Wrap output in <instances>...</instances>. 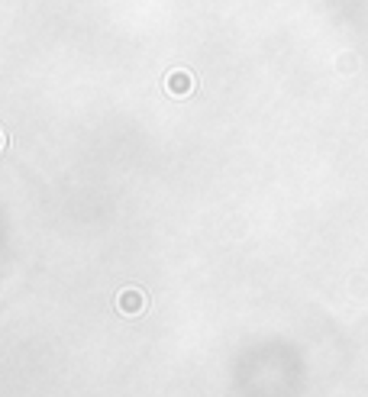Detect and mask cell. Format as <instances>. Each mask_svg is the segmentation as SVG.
Listing matches in <instances>:
<instances>
[{
    "label": "cell",
    "instance_id": "obj_1",
    "mask_svg": "<svg viewBox=\"0 0 368 397\" xmlns=\"http://www.w3.org/2000/svg\"><path fill=\"white\" fill-rule=\"evenodd\" d=\"M165 87H168V94L171 97H188L191 91H194V78L188 75V71H171L168 78H165Z\"/></svg>",
    "mask_w": 368,
    "mask_h": 397
},
{
    "label": "cell",
    "instance_id": "obj_2",
    "mask_svg": "<svg viewBox=\"0 0 368 397\" xmlns=\"http://www.w3.org/2000/svg\"><path fill=\"white\" fill-rule=\"evenodd\" d=\"M142 303H146V297H142V291H136V288H126V291H120V297H116V307H120L123 313H130V317H136V313L142 310Z\"/></svg>",
    "mask_w": 368,
    "mask_h": 397
},
{
    "label": "cell",
    "instance_id": "obj_3",
    "mask_svg": "<svg viewBox=\"0 0 368 397\" xmlns=\"http://www.w3.org/2000/svg\"><path fill=\"white\" fill-rule=\"evenodd\" d=\"M3 145H7V136H3V130H0V152H3Z\"/></svg>",
    "mask_w": 368,
    "mask_h": 397
}]
</instances>
